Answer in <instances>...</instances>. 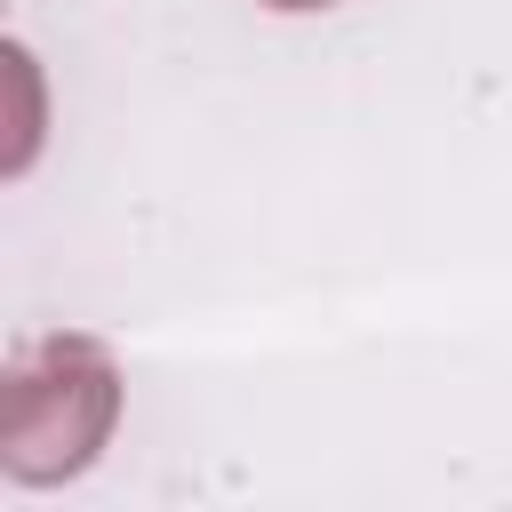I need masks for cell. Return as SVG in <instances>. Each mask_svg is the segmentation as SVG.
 <instances>
[{"label":"cell","mask_w":512,"mask_h":512,"mask_svg":"<svg viewBox=\"0 0 512 512\" xmlns=\"http://www.w3.org/2000/svg\"><path fill=\"white\" fill-rule=\"evenodd\" d=\"M120 424V368L96 336H40L0 376V472L24 488L80 480Z\"/></svg>","instance_id":"6da1fadb"},{"label":"cell","mask_w":512,"mask_h":512,"mask_svg":"<svg viewBox=\"0 0 512 512\" xmlns=\"http://www.w3.org/2000/svg\"><path fill=\"white\" fill-rule=\"evenodd\" d=\"M256 8H280V16H312V8H336V0H256Z\"/></svg>","instance_id":"7a4b0ae2"}]
</instances>
